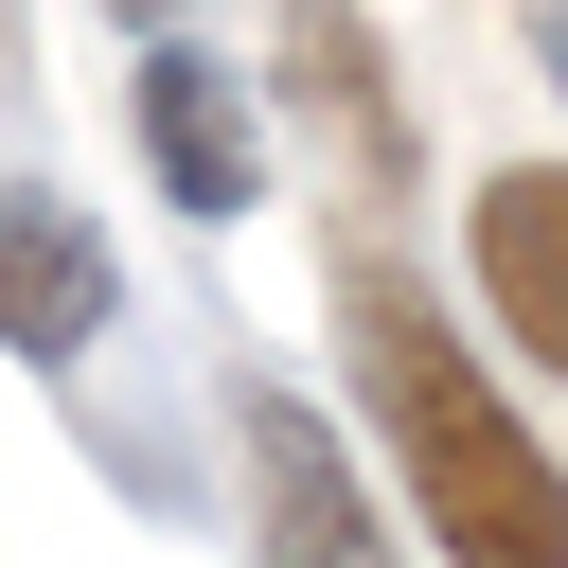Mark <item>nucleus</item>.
I'll list each match as a JSON object with an SVG mask.
<instances>
[{
  "instance_id": "1",
  "label": "nucleus",
  "mask_w": 568,
  "mask_h": 568,
  "mask_svg": "<svg viewBox=\"0 0 568 568\" xmlns=\"http://www.w3.org/2000/svg\"><path fill=\"white\" fill-rule=\"evenodd\" d=\"M337 337H355L373 444L408 462L426 532H444L462 568H568V462L479 390V355L444 337V302H426V284H390V266H355V284H337Z\"/></svg>"
},
{
  "instance_id": "2",
  "label": "nucleus",
  "mask_w": 568,
  "mask_h": 568,
  "mask_svg": "<svg viewBox=\"0 0 568 568\" xmlns=\"http://www.w3.org/2000/svg\"><path fill=\"white\" fill-rule=\"evenodd\" d=\"M231 426H248V568H390L373 479L337 462V426H320L284 373H248V390H231Z\"/></svg>"
},
{
  "instance_id": "3",
  "label": "nucleus",
  "mask_w": 568,
  "mask_h": 568,
  "mask_svg": "<svg viewBox=\"0 0 568 568\" xmlns=\"http://www.w3.org/2000/svg\"><path fill=\"white\" fill-rule=\"evenodd\" d=\"M106 302H124V266H106V231H89L71 195H36V178H0V355H36V373H71V355L106 337Z\"/></svg>"
},
{
  "instance_id": "4",
  "label": "nucleus",
  "mask_w": 568,
  "mask_h": 568,
  "mask_svg": "<svg viewBox=\"0 0 568 568\" xmlns=\"http://www.w3.org/2000/svg\"><path fill=\"white\" fill-rule=\"evenodd\" d=\"M462 266H479V302L515 320V355H532V373H568V178H550V160L479 178V213H462Z\"/></svg>"
},
{
  "instance_id": "5",
  "label": "nucleus",
  "mask_w": 568,
  "mask_h": 568,
  "mask_svg": "<svg viewBox=\"0 0 568 568\" xmlns=\"http://www.w3.org/2000/svg\"><path fill=\"white\" fill-rule=\"evenodd\" d=\"M142 160H160L178 213H248V195H266V160H248V89H231L195 36L142 53Z\"/></svg>"
},
{
  "instance_id": "6",
  "label": "nucleus",
  "mask_w": 568,
  "mask_h": 568,
  "mask_svg": "<svg viewBox=\"0 0 568 568\" xmlns=\"http://www.w3.org/2000/svg\"><path fill=\"white\" fill-rule=\"evenodd\" d=\"M550 89H568V0H550Z\"/></svg>"
}]
</instances>
